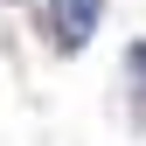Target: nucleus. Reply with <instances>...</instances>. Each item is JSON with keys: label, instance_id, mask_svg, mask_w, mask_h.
Here are the masks:
<instances>
[{"label": "nucleus", "instance_id": "1", "mask_svg": "<svg viewBox=\"0 0 146 146\" xmlns=\"http://www.w3.org/2000/svg\"><path fill=\"white\" fill-rule=\"evenodd\" d=\"M98 14H104V0H42V35H49V49H56V56H77L90 35H98Z\"/></svg>", "mask_w": 146, "mask_h": 146}, {"label": "nucleus", "instance_id": "2", "mask_svg": "<svg viewBox=\"0 0 146 146\" xmlns=\"http://www.w3.org/2000/svg\"><path fill=\"white\" fill-rule=\"evenodd\" d=\"M125 90H132V118L146 125V42L125 49Z\"/></svg>", "mask_w": 146, "mask_h": 146}]
</instances>
